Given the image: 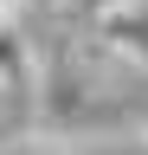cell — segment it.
I'll return each mask as SVG.
<instances>
[{
  "label": "cell",
  "mask_w": 148,
  "mask_h": 155,
  "mask_svg": "<svg viewBox=\"0 0 148 155\" xmlns=\"http://www.w3.org/2000/svg\"><path fill=\"white\" fill-rule=\"evenodd\" d=\"M135 7V0H65V19H77V26H103L109 13Z\"/></svg>",
  "instance_id": "7a4b0ae2"
},
{
  "label": "cell",
  "mask_w": 148,
  "mask_h": 155,
  "mask_svg": "<svg viewBox=\"0 0 148 155\" xmlns=\"http://www.w3.org/2000/svg\"><path fill=\"white\" fill-rule=\"evenodd\" d=\"M135 155H148V136H142V149H135Z\"/></svg>",
  "instance_id": "5b68a950"
},
{
  "label": "cell",
  "mask_w": 148,
  "mask_h": 155,
  "mask_svg": "<svg viewBox=\"0 0 148 155\" xmlns=\"http://www.w3.org/2000/svg\"><path fill=\"white\" fill-rule=\"evenodd\" d=\"M109 45H116L122 58H135V65H148V0H135V7H122V13H109L103 26H97Z\"/></svg>",
  "instance_id": "6da1fadb"
},
{
  "label": "cell",
  "mask_w": 148,
  "mask_h": 155,
  "mask_svg": "<svg viewBox=\"0 0 148 155\" xmlns=\"http://www.w3.org/2000/svg\"><path fill=\"white\" fill-rule=\"evenodd\" d=\"M52 7H65V0H52Z\"/></svg>",
  "instance_id": "8992f818"
},
{
  "label": "cell",
  "mask_w": 148,
  "mask_h": 155,
  "mask_svg": "<svg viewBox=\"0 0 148 155\" xmlns=\"http://www.w3.org/2000/svg\"><path fill=\"white\" fill-rule=\"evenodd\" d=\"M0 155H58V149H45V142H7Z\"/></svg>",
  "instance_id": "3957f363"
},
{
  "label": "cell",
  "mask_w": 148,
  "mask_h": 155,
  "mask_svg": "<svg viewBox=\"0 0 148 155\" xmlns=\"http://www.w3.org/2000/svg\"><path fill=\"white\" fill-rule=\"evenodd\" d=\"M0 13H20V0H0Z\"/></svg>",
  "instance_id": "277c9868"
}]
</instances>
